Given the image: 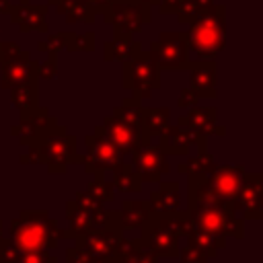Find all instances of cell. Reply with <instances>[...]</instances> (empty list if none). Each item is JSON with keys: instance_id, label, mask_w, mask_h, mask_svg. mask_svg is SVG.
<instances>
[{"instance_id": "obj_1", "label": "cell", "mask_w": 263, "mask_h": 263, "mask_svg": "<svg viewBox=\"0 0 263 263\" xmlns=\"http://www.w3.org/2000/svg\"><path fill=\"white\" fill-rule=\"evenodd\" d=\"M8 238L25 253L55 249L60 238H66V230L45 210H23L18 218L10 222Z\"/></svg>"}, {"instance_id": "obj_2", "label": "cell", "mask_w": 263, "mask_h": 263, "mask_svg": "<svg viewBox=\"0 0 263 263\" xmlns=\"http://www.w3.org/2000/svg\"><path fill=\"white\" fill-rule=\"evenodd\" d=\"M68 216V230L66 238H78L109 226L119 224V212L117 210H105L101 201H97L88 191H78L74 199L66 205Z\"/></svg>"}, {"instance_id": "obj_3", "label": "cell", "mask_w": 263, "mask_h": 263, "mask_svg": "<svg viewBox=\"0 0 263 263\" xmlns=\"http://www.w3.org/2000/svg\"><path fill=\"white\" fill-rule=\"evenodd\" d=\"M142 234L136 238V242L152 253L154 257H179V238H181V224H179V212L175 214H158L152 212L150 218L140 228Z\"/></svg>"}, {"instance_id": "obj_4", "label": "cell", "mask_w": 263, "mask_h": 263, "mask_svg": "<svg viewBox=\"0 0 263 263\" xmlns=\"http://www.w3.org/2000/svg\"><path fill=\"white\" fill-rule=\"evenodd\" d=\"M74 240H76V247L86 251L99 263H119L121 255L132 247V240L123 236L121 224H115V226L78 236Z\"/></svg>"}, {"instance_id": "obj_5", "label": "cell", "mask_w": 263, "mask_h": 263, "mask_svg": "<svg viewBox=\"0 0 263 263\" xmlns=\"http://www.w3.org/2000/svg\"><path fill=\"white\" fill-rule=\"evenodd\" d=\"M224 8L218 6L203 14L189 31L187 41L193 53L199 58H214L224 43Z\"/></svg>"}, {"instance_id": "obj_6", "label": "cell", "mask_w": 263, "mask_h": 263, "mask_svg": "<svg viewBox=\"0 0 263 263\" xmlns=\"http://www.w3.org/2000/svg\"><path fill=\"white\" fill-rule=\"evenodd\" d=\"M189 218L205 232L220 238H242V220L224 208H187Z\"/></svg>"}, {"instance_id": "obj_7", "label": "cell", "mask_w": 263, "mask_h": 263, "mask_svg": "<svg viewBox=\"0 0 263 263\" xmlns=\"http://www.w3.org/2000/svg\"><path fill=\"white\" fill-rule=\"evenodd\" d=\"M232 214L238 220H261L263 218L261 175H245L242 185L232 201Z\"/></svg>"}, {"instance_id": "obj_8", "label": "cell", "mask_w": 263, "mask_h": 263, "mask_svg": "<svg viewBox=\"0 0 263 263\" xmlns=\"http://www.w3.org/2000/svg\"><path fill=\"white\" fill-rule=\"evenodd\" d=\"M179 224H181V236L187 238V245H191L193 249H197L205 259H212L218 255L220 249L226 247V238L214 236L210 232H205L203 228H199L187 214V210H179Z\"/></svg>"}, {"instance_id": "obj_9", "label": "cell", "mask_w": 263, "mask_h": 263, "mask_svg": "<svg viewBox=\"0 0 263 263\" xmlns=\"http://www.w3.org/2000/svg\"><path fill=\"white\" fill-rule=\"evenodd\" d=\"M245 168L240 166H214L208 177H205V185L224 201L232 203L240 185H242V179H245Z\"/></svg>"}, {"instance_id": "obj_10", "label": "cell", "mask_w": 263, "mask_h": 263, "mask_svg": "<svg viewBox=\"0 0 263 263\" xmlns=\"http://www.w3.org/2000/svg\"><path fill=\"white\" fill-rule=\"evenodd\" d=\"M39 158L37 160H43L47 162V166L53 171V173H60L66 168L68 162L76 160V154H74V140L72 138H49L45 140L39 148Z\"/></svg>"}, {"instance_id": "obj_11", "label": "cell", "mask_w": 263, "mask_h": 263, "mask_svg": "<svg viewBox=\"0 0 263 263\" xmlns=\"http://www.w3.org/2000/svg\"><path fill=\"white\" fill-rule=\"evenodd\" d=\"M107 134L109 142L119 150V152H129V150H138L144 146L142 140H138V129L136 125L127 123V121H121V119H107L105 121V127L101 129Z\"/></svg>"}, {"instance_id": "obj_12", "label": "cell", "mask_w": 263, "mask_h": 263, "mask_svg": "<svg viewBox=\"0 0 263 263\" xmlns=\"http://www.w3.org/2000/svg\"><path fill=\"white\" fill-rule=\"evenodd\" d=\"M185 39L183 37H173V35H162L160 41L152 45V55L158 58V64L162 68H181L185 64Z\"/></svg>"}, {"instance_id": "obj_13", "label": "cell", "mask_w": 263, "mask_h": 263, "mask_svg": "<svg viewBox=\"0 0 263 263\" xmlns=\"http://www.w3.org/2000/svg\"><path fill=\"white\" fill-rule=\"evenodd\" d=\"M134 171L140 175L142 181H158L162 173H166V160L160 150H148V146H142L136 150V166Z\"/></svg>"}, {"instance_id": "obj_14", "label": "cell", "mask_w": 263, "mask_h": 263, "mask_svg": "<svg viewBox=\"0 0 263 263\" xmlns=\"http://www.w3.org/2000/svg\"><path fill=\"white\" fill-rule=\"evenodd\" d=\"M88 156H86V171H101V168H115L119 164V150L109 140H92L88 138Z\"/></svg>"}, {"instance_id": "obj_15", "label": "cell", "mask_w": 263, "mask_h": 263, "mask_svg": "<svg viewBox=\"0 0 263 263\" xmlns=\"http://www.w3.org/2000/svg\"><path fill=\"white\" fill-rule=\"evenodd\" d=\"M150 208L152 212L158 214H175L181 210V201H179V185L177 183H164L160 185V189H156L150 195Z\"/></svg>"}, {"instance_id": "obj_16", "label": "cell", "mask_w": 263, "mask_h": 263, "mask_svg": "<svg viewBox=\"0 0 263 263\" xmlns=\"http://www.w3.org/2000/svg\"><path fill=\"white\" fill-rule=\"evenodd\" d=\"M119 212V224L121 228H142L144 222L150 218L152 208L148 201H123V208Z\"/></svg>"}, {"instance_id": "obj_17", "label": "cell", "mask_w": 263, "mask_h": 263, "mask_svg": "<svg viewBox=\"0 0 263 263\" xmlns=\"http://www.w3.org/2000/svg\"><path fill=\"white\" fill-rule=\"evenodd\" d=\"M113 189L121 191V193H129V191H140L142 189V179L140 175L134 171V166H119V173L113 179Z\"/></svg>"}, {"instance_id": "obj_18", "label": "cell", "mask_w": 263, "mask_h": 263, "mask_svg": "<svg viewBox=\"0 0 263 263\" xmlns=\"http://www.w3.org/2000/svg\"><path fill=\"white\" fill-rule=\"evenodd\" d=\"M132 70H134V86L140 88L142 84L148 88V84L156 86V70H154V64L146 58H140L138 62L132 64Z\"/></svg>"}, {"instance_id": "obj_19", "label": "cell", "mask_w": 263, "mask_h": 263, "mask_svg": "<svg viewBox=\"0 0 263 263\" xmlns=\"http://www.w3.org/2000/svg\"><path fill=\"white\" fill-rule=\"evenodd\" d=\"M119 263H158V257H154L152 253L144 251V249L136 242V238H132V247L121 255Z\"/></svg>"}, {"instance_id": "obj_20", "label": "cell", "mask_w": 263, "mask_h": 263, "mask_svg": "<svg viewBox=\"0 0 263 263\" xmlns=\"http://www.w3.org/2000/svg\"><path fill=\"white\" fill-rule=\"evenodd\" d=\"M113 191H115V189H113V185L105 183L101 177L88 185V193H90V195H92L97 201H101V203L111 201V199H113Z\"/></svg>"}, {"instance_id": "obj_21", "label": "cell", "mask_w": 263, "mask_h": 263, "mask_svg": "<svg viewBox=\"0 0 263 263\" xmlns=\"http://www.w3.org/2000/svg\"><path fill=\"white\" fill-rule=\"evenodd\" d=\"M23 253L10 238H0V263H16Z\"/></svg>"}, {"instance_id": "obj_22", "label": "cell", "mask_w": 263, "mask_h": 263, "mask_svg": "<svg viewBox=\"0 0 263 263\" xmlns=\"http://www.w3.org/2000/svg\"><path fill=\"white\" fill-rule=\"evenodd\" d=\"M16 263H58V257L49 255V251H33V253H23V257Z\"/></svg>"}, {"instance_id": "obj_23", "label": "cell", "mask_w": 263, "mask_h": 263, "mask_svg": "<svg viewBox=\"0 0 263 263\" xmlns=\"http://www.w3.org/2000/svg\"><path fill=\"white\" fill-rule=\"evenodd\" d=\"M66 263H99L95 257H90L86 251H82L80 247H68L66 249Z\"/></svg>"}, {"instance_id": "obj_24", "label": "cell", "mask_w": 263, "mask_h": 263, "mask_svg": "<svg viewBox=\"0 0 263 263\" xmlns=\"http://www.w3.org/2000/svg\"><path fill=\"white\" fill-rule=\"evenodd\" d=\"M179 257H181V263H208V259L197 249H193L191 245L181 247L179 249Z\"/></svg>"}, {"instance_id": "obj_25", "label": "cell", "mask_w": 263, "mask_h": 263, "mask_svg": "<svg viewBox=\"0 0 263 263\" xmlns=\"http://www.w3.org/2000/svg\"><path fill=\"white\" fill-rule=\"evenodd\" d=\"M16 66H18V68L14 70V76H16V74H18V78H21V76H25V74H27V68H23L21 64H16ZM12 68H14L12 60H6V64H4V80H8V78H10V70H12Z\"/></svg>"}, {"instance_id": "obj_26", "label": "cell", "mask_w": 263, "mask_h": 263, "mask_svg": "<svg viewBox=\"0 0 263 263\" xmlns=\"http://www.w3.org/2000/svg\"><path fill=\"white\" fill-rule=\"evenodd\" d=\"M0 238H2V222H0Z\"/></svg>"}]
</instances>
